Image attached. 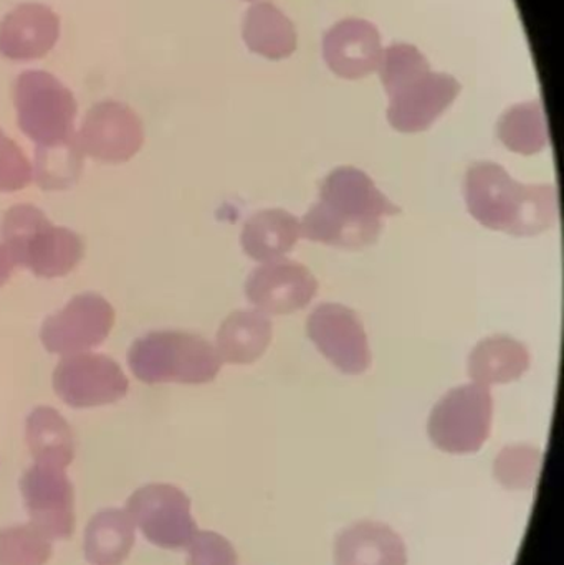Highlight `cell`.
<instances>
[{"instance_id": "obj_1", "label": "cell", "mask_w": 564, "mask_h": 565, "mask_svg": "<svg viewBox=\"0 0 564 565\" xmlns=\"http://www.w3.org/2000/svg\"><path fill=\"white\" fill-rule=\"evenodd\" d=\"M400 212L366 172L344 166L321 182L320 199L300 222L301 237L360 250L376 244L384 221Z\"/></svg>"}, {"instance_id": "obj_2", "label": "cell", "mask_w": 564, "mask_h": 565, "mask_svg": "<svg viewBox=\"0 0 564 565\" xmlns=\"http://www.w3.org/2000/svg\"><path fill=\"white\" fill-rule=\"evenodd\" d=\"M466 202L483 227L517 237L543 234L558 218L556 188L520 184L496 162H477L467 171Z\"/></svg>"}, {"instance_id": "obj_3", "label": "cell", "mask_w": 564, "mask_h": 565, "mask_svg": "<svg viewBox=\"0 0 564 565\" xmlns=\"http://www.w3.org/2000/svg\"><path fill=\"white\" fill-rule=\"evenodd\" d=\"M380 73L390 96L387 119L400 132L426 131L460 93L456 78L430 72L426 56L406 43L391 45L383 52Z\"/></svg>"}, {"instance_id": "obj_4", "label": "cell", "mask_w": 564, "mask_h": 565, "mask_svg": "<svg viewBox=\"0 0 564 565\" xmlns=\"http://www.w3.org/2000/svg\"><path fill=\"white\" fill-rule=\"evenodd\" d=\"M3 247L20 267L36 277L60 278L75 270L85 255L83 238L65 227H55L40 209L13 205L2 218Z\"/></svg>"}, {"instance_id": "obj_5", "label": "cell", "mask_w": 564, "mask_h": 565, "mask_svg": "<svg viewBox=\"0 0 564 565\" xmlns=\"http://www.w3.org/2000/svg\"><path fill=\"white\" fill-rule=\"evenodd\" d=\"M132 374L145 384H207L222 367L217 349L201 335L155 331L132 342L128 352Z\"/></svg>"}, {"instance_id": "obj_6", "label": "cell", "mask_w": 564, "mask_h": 565, "mask_svg": "<svg viewBox=\"0 0 564 565\" xmlns=\"http://www.w3.org/2000/svg\"><path fill=\"white\" fill-rule=\"evenodd\" d=\"M17 121L36 151H53L75 145V96L52 73L23 72L13 85Z\"/></svg>"}, {"instance_id": "obj_7", "label": "cell", "mask_w": 564, "mask_h": 565, "mask_svg": "<svg viewBox=\"0 0 564 565\" xmlns=\"http://www.w3.org/2000/svg\"><path fill=\"white\" fill-rule=\"evenodd\" d=\"M493 398L490 387L472 384L450 391L429 417L430 440L453 455L476 454L490 437Z\"/></svg>"}, {"instance_id": "obj_8", "label": "cell", "mask_w": 564, "mask_h": 565, "mask_svg": "<svg viewBox=\"0 0 564 565\" xmlns=\"http://www.w3.org/2000/svg\"><path fill=\"white\" fill-rule=\"evenodd\" d=\"M125 511L142 536L161 550L188 547L198 533L191 500L174 484H145L129 497Z\"/></svg>"}, {"instance_id": "obj_9", "label": "cell", "mask_w": 564, "mask_h": 565, "mask_svg": "<svg viewBox=\"0 0 564 565\" xmlns=\"http://www.w3.org/2000/svg\"><path fill=\"white\" fill-rule=\"evenodd\" d=\"M128 377L108 355H66L53 372V391L73 408L115 404L128 394Z\"/></svg>"}, {"instance_id": "obj_10", "label": "cell", "mask_w": 564, "mask_h": 565, "mask_svg": "<svg viewBox=\"0 0 564 565\" xmlns=\"http://www.w3.org/2000/svg\"><path fill=\"white\" fill-rule=\"evenodd\" d=\"M115 319V309L103 296L83 292L62 311L45 319L40 339L53 354H79L102 344L111 332Z\"/></svg>"}, {"instance_id": "obj_11", "label": "cell", "mask_w": 564, "mask_h": 565, "mask_svg": "<svg viewBox=\"0 0 564 565\" xmlns=\"http://www.w3.org/2000/svg\"><path fill=\"white\" fill-rule=\"evenodd\" d=\"M66 468L33 463L20 478V491L33 526L50 540H68L75 533V494Z\"/></svg>"}, {"instance_id": "obj_12", "label": "cell", "mask_w": 564, "mask_h": 565, "mask_svg": "<svg viewBox=\"0 0 564 565\" xmlns=\"http://www.w3.org/2000/svg\"><path fill=\"white\" fill-rule=\"evenodd\" d=\"M76 142L82 154L121 164L145 145V126L125 103L102 102L86 113Z\"/></svg>"}, {"instance_id": "obj_13", "label": "cell", "mask_w": 564, "mask_h": 565, "mask_svg": "<svg viewBox=\"0 0 564 565\" xmlns=\"http://www.w3.org/2000/svg\"><path fill=\"white\" fill-rule=\"evenodd\" d=\"M307 331L321 354L344 374H363L370 367L366 331L353 309L338 302H323L308 318Z\"/></svg>"}, {"instance_id": "obj_14", "label": "cell", "mask_w": 564, "mask_h": 565, "mask_svg": "<svg viewBox=\"0 0 564 565\" xmlns=\"http://www.w3.org/2000/svg\"><path fill=\"white\" fill-rule=\"evenodd\" d=\"M317 291L318 281L311 271L284 258L255 268L245 285L248 301L265 315H290L304 309Z\"/></svg>"}, {"instance_id": "obj_15", "label": "cell", "mask_w": 564, "mask_h": 565, "mask_svg": "<svg viewBox=\"0 0 564 565\" xmlns=\"http://www.w3.org/2000/svg\"><path fill=\"white\" fill-rule=\"evenodd\" d=\"M58 36L60 19L49 6L22 3L0 22V55L13 62L43 58Z\"/></svg>"}, {"instance_id": "obj_16", "label": "cell", "mask_w": 564, "mask_h": 565, "mask_svg": "<svg viewBox=\"0 0 564 565\" xmlns=\"http://www.w3.org/2000/svg\"><path fill=\"white\" fill-rule=\"evenodd\" d=\"M323 55L328 66L341 78H363L380 68L383 58L380 32L366 20H343L324 35Z\"/></svg>"}, {"instance_id": "obj_17", "label": "cell", "mask_w": 564, "mask_h": 565, "mask_svg": "<svg viewBox=\"0 0 564 565\" xmlns=\"http://www.w3.org/2000/svg\"><path fill=\"white\" fill-rule=\"evenodd\" d=\"M334 565H407L406 544L387 524L360 521L338 534Z\"/></svg>"}, {"instance_id": "obj_18", "label": "cell", "mask_w": 564, "mask_h": 565, "mask_svg": "<svg viewBox=\"0 0 564 565\" xmlns=\"http://www.w3.org/2000/svg\"><path fill=\"white\" fill-rule=\"evenodd\" d=\"M301 237L300 221L281 209L257 212L245 222L242 247L257 262H274L290 254Z\"/></svg>"}, {"instance_id": "obj_19", "label": "cell", "mask_w": 564, "mask_h": 565, "mask_svg": "<svg viewBox=\"0 0 564 565\" xmlns=\"http://www.w3.org/2000/svg\"><path fill=\"white\" fill-rule=\"evenodd\" d=\"M272 331V321L265 312H232L217 332L219 358L227 364H252L267 351Z\"/></svg>"}, {"instance_id": "obj_20", "label": "cell", "mask_w": 564, "mask_h": 565, "mask_svg": "<svg viewBox=\"0 0 564 565\" xmlns=\"http://www.w3.org/2000/svg\"><path fill=\"white\" fill-rule=\"evenodd\" d=\"M529 367L530 355L525 345L509 335L483 339L469 359L470 377L476 384L487 387L519 381Z\"/></svg>"}, {"instance_id": "obj_21", "label": "cell", "mask_w": 564, "mask_h": 565, "mask_svg": "<svg viewBox=\"0 0 564 565\" xmlns=\"http://www.w3.org/2000/svg\"><path fill=\"white\" fill-rule=\"evenodd\" d=\"M135 546V523L126 511L103 510L89 520L83 553L92 565H121Z\"/></svg>"}, {"instance_id": "obj_22", "label": "cell", "mask_w": 564, "mask_h": 565, "mask_svg": "<svg viewBox=\"0 0 564 565\" xmlns=\"http://www.w3.org/2000/svg\"><path fill=\"white\" fill-rule=\"evenodd\" d=\"M242 33L248 49L265 58H287L297 50L294 23L270 2L255 3L247 10Z\"/></svg>"}, {"instance_id": "obj_23", "label": "cell", "mask_w": 564, "mask_h": 565, "mask_svg": "<svg viewBox=\"0 0 564 565\" xmlns=\"http://www.w3.org/2000/svg\"><path fill=\"white\" fill-rule=\"evenodd\" d=\"M25 438L35 463L66 468L75 458L68 422L52 407H36L26 418Z\"/></svg>"}, {"instance_id": "obj_24", "label": "cell", "mask_w": 564, "mask_h": 565, "mask_svg": "<svg viewBox=\"0 0 564 565\" xmlns=\"http://www.w3.org/2000/svg\"><path fill=\"white\" fill-rule=\"evenodd\" d=\"M499 136L510 151L536 154L549 146V125L540 102L513 106L499 122Z\"/></svg>"}, {"instance_id": "obj_25", "label": "cell", "mask_w": 564, "mask_h": 565, "mask_svg": "<svg viewBox=\"0 0 564 565\" xmlns=\"http://www.w3.org/2000/svg\"><path fill=\"white\" fill-rule=\"evenodd\" d=\"M52 553V540L32 523L0 527V565H45Z\"/></svg>"}, {"instance_id": "obj_26", "label": "cell", "mask_w": 564, "mask_h": 565, "mask_svg": "<svg viewBox=\"0 0 564 565\" xmlns=\"http://www.w3.org/2000/svg\"><path fill=\"white\" fill-rule=\"evenodd\" d=\"M543 454L530 445L503 448L493 465L497 481L507 490H532L542 471Z\"/></svg>"}, {"instance_id": "obj_27", "label": "cell", "mask_w": 564, "mask_h": 565, "mask_svg": "<svg viewBox=\"0 0 564 565\" xmlns=\"http://www.w3.org/2000/svg\"><path fill=\"white\" fill-rule=\"evenodd\" d=\"M32 179L33 169L29 159L20 146L0 129V192L12 194L22 191Z\"/></svg>"}, {"instance_id": "obj_28", "label": "cell", "mask_w": 564, "mask_h": 565, "mask_svg": "<svg viewBox=\"0 0 564 565\" xmlns=\"http://www.w3.org/2000/svg\"><path fill=\"white\" fill-rule=\"evenodd\" d=\"M188 565H238V556L221 534L198 531L188 544Z\"/></svg>"}, {"instance_id": "obj_29", "label": "cell", "mask_w": 564, "mask_h": 565, "mask_svg": "<svg viewBox=\"0 0 564 565\" xmlns=\"http://www.w3.org/2000/svg\"><path fill=\"white\" fill-rule=\"evenodd\" d=\"M13 268H15V262L12 260L7 248L0 245V286L9 281V278L12 277Z\"/></svg>"}]
</instances>
